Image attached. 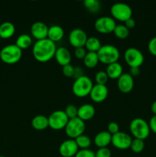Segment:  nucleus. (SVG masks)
I'll use <instances>...</instances> for the list:
<instances>
[{
  "mask_svg": "<svg viewBox=\"0 0 156 157\" xmlns=\"http://www.w3.org/2000/svg\"><path fill=\"white\" fill-rule=\"evenodd\" d=\"M117 86L119 90L122 93H129L134 87L133 77L130 74L123 73L117 79Z\"/></svg>",
  "mask_w": 156,
  "mask_h": 157,
  "instance_id": "nucleus-14",
  "label": "nucleus"
},
{
  "mask_svg": "<svg viewBox=\"0 0 156 157\" xmlns=\"http://www.w3.org/2000/svg\"><path fill=\"white\" fill-rule=\"evenodd\" d=\"M107 131L110 133L111 135H114L119 132V126L117 123L116 122H111L109 124L108 127H107Z\"/></svg>",
  "mask_w": 156,
  "mask_h": 157,
  "instance_id": "nucleus-36",
  "label": "nucleus"
},
{
  "mask_svg": "<svg viewBox=\"0 0 156 157\" xmlns=\"http://www.w3.org/2000/svg\"><path fill=\"white\" fill-rule=\"evenodd\" d=\"M15 32V27L13 23L5 21L0 25V38L2 39H9L12 38Z\"/></svg>",
  "mask_w": 156,
  "mask_h": 157,
  "instance_id": "nucleus-21",
  "label": "nucleus"
},
{
  "mask_svg": "<svg viewBox=\"0 0 156 157\" xmlns=\"http://www.w3.org/2000/svg\"><path fill=\"white\" fill-rule=\"evenodd\" d=\"M87 50L84 47L76 48L74 50V55L78 59H84L87 55Z\"/></svg>",
  "mask_w": 156,
  "mask_h": 157,
  "instance_id": "nucleus-37",
  "label": "nucleus"
},
{
  "mask_svg": "<svg viewBox=\"0 0 156 157\" xmlns=\"http://www.w3.org/2000/svg\"><path fill=\"white\" fill-rule=\"evenodd\" d=\"M84 5L90 13H97L100 9V3L98 0H85Z\"/></svg>",
  "mask_w": 156,
  "mask_h": 157,
  "instance_id": "nucleus-28",
  "label": "nucleus"
},
{
  "mask_svg": "<svg viewBox=\"0 0 156 157\" xmlns=\"http://www.w3.org/2000/svg\"><path fill=\"white\" fill-rule=\"evenodd\" d=\"M48 29L47 25L42 21H36L33 23L31 27V33L32 37L37 39V41L39 40L47 38V33H48Z\"/></svg>",
  "mask_w": 156,
  "mask_h": 157,
  "instance_id": "nucleus-15",
  "label": "nucleus"
},
{
  "mask_svg": "<svg viewBox=\"0 0 156 157\" xmlns=\"http://www.w3.org/2000/svg\"><path fill=\"white\" fill-rule=\"evenodd\" d=\"M66 115L67 117L70 119H73L75 117H77V113H78V108L73 104H69L66 107L65 110H64Z\"/></svg>",
  "mask_w": 156,
  "mask_h": 157,
  "instance_id": "nucleus-32",
  "label": "nucleus"
},
{
  "mask_svg": "<svg viewBox=\"0 0 156 157\" xmlns=\"http://www.w3.org/2000/svg\"><path fill=\"white\" fill-rule=\"evenodd\" d=\"M0 157H5V156H0Z\"/></svg>",
  "mask_w": 156,
  "mask_h": 157,
  "instance_id": "nucleus-44",
  "label": "nucleus"
},
{
  "mask_svg": "<svg viewBox=\"0 0 156 157\" xmlns=\"http://www.w3.org/2000/svg\"><path fill=\"white\" fill-rule=\"evenodd\" d=\"M139 73H140V69H139V67H130L129 74L132 77L138 76L139 75Z\"/></svg>",
  "mask_w": 156,
  "mask_h": 157,
  "instance_id": "nucleus-42",
  "label": "nucleus"
},
{
  "mask_svg": "<svg viewBox=\"0 0 156 157\" xmlns=\"http://www.w3.org/2000/svg\"><path fill=\"white\" fill-rule=\"evenodd\" d=\"M148 125H149L150 130H151L153 133H156V115L151 117V118L149 121V123H148Z\"/></svg>",
  "mask_w": 156,
  "mask_h": 157,
  "instance_id": "nucleus-39",
  "label": "nucleus"
},
{
  "mask_svg": "<svg viewBox=\"0 0 156 157\" xmlns=\"http://www.w3.org/2000/svg\"><path fill=\"white\" fill-rule=\"evenodd\" d=\"M144 148H145V142H144V140L140 139H136V138L132 140L131 146H130V149L132 150V151L136 153H139L143 151Z\"/></svg>",
  "mask_w": 156,
  "mask_h": 157,
  "instance_id": "nucleus-30",
  "label": "nucleus"
},
{
  "mask_svg": "<svg viewBox=\"0 0 156 157\" xmlns=\"http://www.w3.org/2000/svg\"><path fill=\"white\" fill-rule=\"evenodd\" d=\"M95 156L96 157H111V151L107 147L99 148L95 153Z\"/></svg>",
  "mask_w": 156,
  "mask_h": 157,
  "instance_id": "nucleus-35",
  "label": "nucleus"
},
{
  "mask_svg": "<svg viewBox=\"0 0 156 157\" xmlns=\"http://www.w3.org/2000/svg\"><path fill=\"white\" fill-rule=\"evenodd\" d=\"M99 62L96 52H87L84 58V65L88 68H94Z\"/></svg>",
  "mask_w": 156,
  "mask_h": 157,
  "instance_id": "nucleus-25",
  "label": "nucleus"
},
{
  "mask_svg": "<svg viewBox=\"0 0 156 157\" xmlns=\"http://www.w3.org/2000/svg\"><path fill=\"white\" fill-rule=\"evenodd\" d=\"M111 15L114 19L125 22L132 16V9L128 6L123 2L114 3L110 9Z\"/></svg>",
  "mask_w": 156,
  "mask_h": 157,
  "instance_id": "nucleus-6",
  "label": "nucleus"
},
{
  "mask_svg": "<svg viewBox=\"0 0 156 157\" xmlns=\"http://www.w3.org/2000/svg\"><path fill=\"white\" fill-rule=\"evenodd\" d=\"M148 48L150 53L156 56V36L153 37L148 44Z\"/></svg>",
  "mask_w": 156,
  "mask_h": 157,
  "instance_id": "nucleus-38",
  "label": "nucleus"
},
{
  "mask_svg": "<svg viewBox=\"0 0 156 157\" xmlns=\"http://www.w3.org/2000/svg\"><path fill=\"white\" fill-rule=\"evenodd\" d=\"M132 141V139L131 136L125 132L119 131L116 134L112 135L111 144L119 150H127L130 148Z\"/></svg>",
  "mask_w": 156,
  "mask_h": 157,
  "instance_id": "nucleus-12",
  "label": "nucleus"
},
{
  "mask_svg": "<svg viewBox=\"0 0 156 157\" xmlns=\"http://www.w3.org/2000/svg\"><path fill=\"white\" fill-rule=\"evenodd\" d=\"M94 144L99 148L107 147L112 142V135L108 131H102L98 133L94 137Z\"/></svg>",
  "mask_w": 156,
  "mask_h": 157,
  "instance_id": "nucleus-19",
  "label": "nucleus"
},
{
  "mask_svg": "<svg viewBox=\"0 0 156 157\" xmlns=\"http://www.w3.org/2000/svg\"><path fill=\"white\" fill-rule=\"evenodd\" d=\"M22 57V50L16 44H8L0 51V59L7 64L18 63Z\"/></svg>",
  "mask_w": 156,
  "mask_h": 157,
  "instance_id": "nucleus-2",
  "label": "nucleus"
},
{
  "mask_svg": "<svg viewBox=\"0 0 156 157\" xmlns=\"http://www.w3.org/2000/svg\"><path fill=\"white\" fill-rule=\"evenodd\" d=\"M109 90L106 85H100V84H95L93 85L90 96L92 101L96 103H100L105 101L108 96Z\"/></svg>",
  "mask_w": 156,
  "mask_h": 157,
  "instance_id": "nucleus-16",
  "label": "nucleus"
},
{
  "mask_svg": "<svg viewBox=\"0 0 156 157\" xmlns=\"http://www.w3.org/2000/svg\"><path fill=\"white\" fill-rule=\"evenodd\" d=\"M125 25L126 26L128 29H133V28L136 26V21H135L134 18H132V17L129 19H128L127 21H125Z\"/></svg>",
  "mask_w": 156,
  "mask_h": 157,
  "instance_id": "nucleus-40",
  "label": "nucleus"
},
{
  "mask_svg": "<svg viewBox=\"0 0 156 157\" xmlns=\"http://www.w3.org/2000/svg\"><path fill=\"white\" fill-rule=\"evenodd\" d=\"M57 46L48 38L37 41L32 48V55L39 62H47L54 57Z\"/></svg>",
  "mask_w": 156,
  "mask_h": 157,
  "instance_id": "nucleus-1",
  "label": "nucleus"
},
{
  "mask_svg": "<svg viewBox=\"0 0 156 157\" xmlns=\"http://www.w3.org/2000/svg\"><path fill=\"white\" fill-rule=\"evenodd\" d=\"M119 51L116 46L112 44H104L102 45L99 51L97 52L98 58L99 62L103 64H109L113 63L118 62L119 58Z\"/></svg>",
  "mask_w": 156,
  "mask_h": 157,
  "instance_id": "nucleus-4",
  "label": "nucleus"
},
{
  "mask_svg": "<svg viewBox=\"0 0 156 157\" xmlns=\"http://www.w3.org/2000/svg\"><path fill=\"white\" fill-rule=\"evenodd\" d=\"M113 33L119 39H125L129 35V29L125 25H116Z\"/></svg>",
  "mask_w": 156,
  "mask_h": 157,
  "instance_id": "nucleus-27",
  "label": "nucleus"
},
{
  "mask_svg": "<svg viewBox=\"0 0 156 157\" xmlns=\"http://www.w3.org/2000/svg\"><path fill=\"white\" fill-rule=\"evenodd\" d=\"M64 129H65L66 134L70 139L75 140L80 135L84 134L86 129L85 122L79 117L70 119Z\"/></svg>",
  "mask_w": 156,
  "mask_h": 157,
  "instance_id": "nucleus-7",
  "label": "nucleus"
},
{
  "mask_svg": "<svg viewBox=\"0 0 156 157\" xmlns=\"http://www.w3.org/2000/svg\"><path fill=\"white\" fill-rule=\"evenodd\" d=\"M69 121L64 110H55L48 117L49 127L54 130L64 129Z\"/></svg>",
  "mask_w": 156,
  "mask_h": 157,
  "instance_id": "nucleus-9",
  "label": "nucleus"
},
{
  "mask_svg": "<svg viewBox=\"0 0 156 157\" xmlns=\"http://www.w3.org/2000/svg\"><path fill=\"white\" fill-rule=\"evenodd\" d=\"M62 72L64 76L67 78H72L74 75V67L70 64L64 66L62 68Z\"/></svg>",
  "mask_w": 156,
  "mask_h": 157,
  "instance_id": "nucleus-34",
  "label": "nucleus"
},
{
  "mask_svg": "<svg viewBox=\"0 0 156 157\" xmlns=\"http://www.w3.org/2000/svg\"><path fill=\"white\" fill-rule=\"evenodd\" d=\"M32 44V38L28 34H22L18 37L15 41V44L21 50L27 49Z\"/></svg>",
  "mask_w": 156,
  "mask_h": 157,
  "instance_id": "nucleus-26",
  "label": "nucleus"
},
{
  "mask_svg": "<svg viewBox=\"0 0 156 157\" xmlns=\"http://www.w3.org/2000/svg\"><path fill=\"white\" fill-rule=\"evenodd\" d=\"M84 76L83 75V70L80 67H74V75H73V78H75V79L80 78V77Z\"/></svg>",
  "mask_w": 156,
  "mask_h": 157,
  "instance_id": "nucleus-41",
  "label": "nucleus"
},
{
  "mask_svg": "<svg viewBox=\"0 0 156 157\" xmlns=\"http://www.w3.org/2000/svg\"><path fill=\"white\" fill-rule=\"evenodd\" d=\"M116 26V21L113 17L102 16L98 18L94 23V28L101 34H110L113 32Z\"/></svg>",
  "mask_w": 156,
  "mask_h": 157,
  "instance_id": "nucleus-10",
  "label": "nucleus"
},
{
  "mask_svg": "<svg viewBox=\"0 0 156 157\" xmlns=\"http://www.w3.org/2000/svg\"><path fill=\"white\" fill-rule=\"evenodd\" d=\"M79 151V147L75 140L69 139L61 143L59 147V153L63 157H73Z\"/></svg>",
  "mask_w": 156,
  "mask_h": 157,
  "instance_id": "nucleus-13",
  "label": "nucleus"
},
{
  "mask_svg": "<svg viewBox=\"0 0 156 157\" xmlns=\"http://www.w3.org/2000/svg\"><path fill=\"white\" fill-rule=\"evenodd\" d=\"M64 31L62 27L58 25H54L49 27L48 33H47V38L52 41L53 42L59 41L64 38Z\"/></svg>",
  "mask_w": 156,
  "mask_h": 157,
  "instance_id": "nucleus-20",
  "label": "nucleus"
},
{
  "mask_svg": "<svg viewBox=\"0 0 156 157\" xmlns=\"http://www.w3.org/2000/svg\"><path fill=\"white\" fill-rule=\"evenodd\" d=\"M88 38L87 33L81 29H74L70 32L68 40L70 44L75 48L84 47Z\"/></svg>",
  "mask_w": 156,
  "mask_h": 157,
  "instance_id": "nucleus-11",
  "label": "nucleus"
},
{
  "mask_svg": "<svg viewBox=\"0 0 156 157\" xmlns=\"http://www.w3.org/2000/svg\"><path fill=\"white\" fill-rule=\"evenodd\" d=\"M109 80V77L107 75L106 72L104 71H99L95 75V81L96 84H100V85H106Z\"/></svg>",
  "mask_w": 156,
  "mask_h": 157,
  "instance_id": "nucleus-31",
  "label": "nucleus"
},
{
  "mask_svg": "<svg viewBox=\"0 0 156 157\" xmlns=\"http://www.w3.org/2000/svg\"><path fill=\"white\" fill-rule=\"evenodd\" d=\"M95 113H96V110L93 105L90 104H83L78 108L77 117L85 122V121L91 120L94 117Z\"/></svg>",
  "mask_w": 156,
  "mask_h": 157,
  "instance_id": "nucleus-18",
  "label": "nucleus"
},
{
  "mask_svg": "<svg viewBox=\"0 0 156 157\" xmlns=\"http://www.w3.org/2000/svg\"><path fill=\"white\" fill-rule=\"evenodd\" d=\"M151 112L153 113V114L156 115V101H154V102L152 103V104H151Z\"/></svg>",
  "mask_w": 156,
  "mask_h": 157,
  "instance_id": "nucleus-43",
  "label": "nucleus"
},
{
  "mask_svg": "<svg viewBox=\"0 0 156 157\" xmlns=\"http://www.w3.org/2000/svg\"><path fill=\"white\" fill-rule=\"evenodd\" d=\"M106 72L109 78L118 79L123 74V68L120 63L115 62L107 66Z\"/></svg>",
  "mask_w": 156,
  "mask_h": 157,
  "instance_id": "nucleus-22",
  "label": "nucleus"
},
{
  "mask_svg": "<svg viewBox=\"0 0 156 157\" xmlns=\"http://www.w3.org/2000/svg\"><path fill=\"white\" fill-rule=\"evenodd\" d=\"M54 58L58 64L61 65L62 67L70 64L72 58L70 51L65 47L57 48Z\"/></svg>",
  "mask_w": 156,
  "mask_h": 157,
  "instance_id": "nucleus-17",
  "label": "nucleus"
},
{
  "mask_svg": "<svg viewBox=\"0 0 156 157\" xmlns=\"http://www.w3.org/2000/svg\"><path fill=\"white\" fill-rule=\"evenodd\" d=\"M124 59L130 67H139L144 62V55L136 48H128L124 53Z\"/></svg>",
  "mask_w": 156,
  "mask_h": 157,
  "instance_id": "nucleus-8",
  "label": "nucleus"
},
{
  "mask_svg": "<svg viewBox=\"0 0 156 157\" xmlns=\"http://www.w3.org/2000/svg\"><path fill=\"white\" fill-rule=\"evenodd\" d=\"M93 87V84L89 77L84 75L75 79L72 86V90L75 96L78 98H84L90 95Z\"/></svg>",
  "mask_w": 156,
  "mask_h": 157,
  "instance_id": "nucleus-5",
  "label": "nucleus"
},
{
  "mask_svg": "<svg viewBox=\"0 0 156 157\" xmlns=\"http://www.w3.org/2000/svg\"><path fill=\"white\" fill-rule=\"evenodd\" d=\"M32 125L35 130H44L49 127L48 117L44 115H37L32 119Z\"/></svg>",
  "mask_w": 156,
  "mask_h": 157,
  "instance_id": "nucleus-23",
  "label": "nucleus"
},
{
  "mask_svg": "<svg viewBox=\"0 0 156 157\" xmlns=\"http://www.w3.org/2000/svg\"><path fill=\"white\" fill-rule=\"evenodd\" d=\"M74 157H96L95 153L90 149L80 150Z\"/></svg>",
  "mask_w": 156,
  "mask_h": 157,
  "instance_id": "nucleus-33",
  "label": "nucleus"
},
{
  "mask_svg": "<svg viewBox=\"0 0 156 157\" xmlns=\"http://www.w3.org/2000/svg\"><path fill=\"white\" fill-rule=\"evenodd\" d=\"M76 144H77L78 147L80 150H85V149H89V147L91 145V140L87 135L82 134L77 138L75 139Z\"/></svg>",
  "mask_w": 156,
  "mask_h": 157,
  "instance_id": "nucleus-29",
  "label": "nucleus"
},
{
  "mask_svg": "<svg viewBox=\"0 0 156 157\" xmlns=\"http://www.w3.org/2000/svg\"><path fill=\"white\" fill-rule=\"evenodd\" d=\"M130 132L136 139L144 140L150 134V127L148 123L142 118H135L129 125Z\"/></svg>",
  "mask_w": 156,
  "mask_h": 157,
  "instance_id": "nucleus-3",
  "label": "nucleus"
},
{
  "mask_svg": "<svg viewBox=\"0 0 156 157\" xmlns=\"http://www.w3.org/2000/svg\"><path fill=\"white\" fill-rule=\"evenodd\" d=\"M101 47H102V44H101L100 41L97 38L93 36L87 38V42L84 46L86 50L88 51L89 52H96V53Z\"/></svg>",
  "mask_w": 156,
  "mask_h": 157,
  "instance_id": "nucleus-24",
  "label": "nucleus"
}]
</instances>
